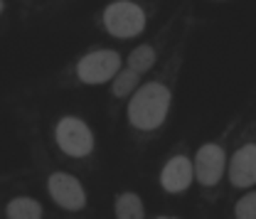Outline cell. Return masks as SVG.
Masks as SVG:
<instances>
[{"label":"cell","mask_w":256,"mask_h":219,"mask_svg":"<svg viewBox=\"0 0 256 219\" xmlns=\"http://www.w3.org/2000/svg\"><path fill=\"white\" fill-rule=\"evenodd\" d=\"M192 160H194V180H197L202 188H214V185H220L224 172L229 170L226 153H224L222 146H217V143H204V146H200Z\"/></svg>","instance_id":"cell-5"},{"label":"cell","mask_w":256,"mask_h":219,"mask_svg":"<svg viewBox=\"0 0 256 219\" xmlns=\"http://www.w3.org/2000/svg\"><path fill=\"white\" fill-rule=\"evenodd\" d=\"M5 217L8 219H42L44 210L34 197H12L5 204Z\"/></svg>","instance_id":"cell-9"},{"label":"cell","mask_w":256,"mask_h":219,"mask_svg":"<svg viewBox=\"0 0 256 219\" xmlns=\"http://www.w3.org/2000/svg\"><path fill=\"white\" fill-rule=\"evenodd\" d=\"M54 140L64 156L69 158H89L94 153V133L92 128L76 116H64L54 126Z\"/></svg>","instance_id":"cell-3"},{"label":"cell","mask_w":256,"mask_h":219,"mask_svg":"<svg viewBox=\"0 0 256 219\" xmlns=\"http://www.w3.org/2000/svg\"><path fill=\"white\" fill-rule=\"evenodd\" d=\"M234 219H256V192H246L236 200Z\"/></svg>","instance_id":"cell-13"},{"label":"cell","mask_w":256,"mask_h":219,"mask_svg":"<svg viewBox=\"0 0 256 219\" xmlns=\"http://www.w3.org/2000/svg\"><path fill=\"white\" fill-rule=\"evenodd\" d=\"M138 82H140V74L138 72H133V69H128L124 66L121 72H118V76L111 82V94L116 96V98H126V96H133L140 86H138Z\"/></svg>","instance_id":"cell-11"},{"label":"cell","mask_w":256,"mask_h":219,"mask_svg":"<svg viewBox=\"0 0 256 219\" xmlns=\"http://www.w3.org/2000/svg\"><path fill=\"white\" fill-rule=\"evenodd\" d=\"M229 182L239 190H252L256 185V143L242 146L229 158Z\"/></svg>","instance_id":"cell-8"},{"label":"cell","mask_w":256,"mask_h":219,"mask_svg":"<svg viewBox=\"0 0 256 219\" xmlns=\"http://www.w3.org/2000/svg\"><path fill=\"white\" fill-rule=\"evenodd\" d=\"M114 212H116V219H146L143 200L136 192H121L116 197Z\"/></svg>","instance_id":"cell-10"},{"label":"cell","mask_w":256,"mask_h":219,"mask_svg":"<svg viewBox=\"0 0 256 219\" xmlns=\"http://www.w3.org/2000/svg\"><path fill=\"white\" fill-rule=\"evenodd\" d=\"M104 28L111 37L130 40L146 30V12L133 0H116L104 10Z\"/></svg>","instance_id":"cell-2"},{"label":"cell","mask_w":256,"mask_h":219,"mask_svg":"<svg viewBox=\"0 0 256 219\" xmlns=\"http://www.w3.org/2000/svg\"><path fill=\"white\" fill-rule=\"evenodd\" d=\"M156 60H158V54H156V50H153L150 44H138V47L128 54L126 66L133 69V72H138V74H143V72L153 69Z\"/></svg>","instance_id":"cell-12"},{"label":"cell","mask_w":256,"mask_h":219,"mask_svg":"<svg viewBox=\"0 0 256 219\" xmlns=\"http://www.w3.org/2000/svg\"><path fill=\"white\" fill-rule=\"evenodd\" d=\"M47 192L54 200V204L66 212H82L86 207V190L79 182V178L69 172H52L47 178Z\"/></svg>","instance_id":"cell-6"},{"label":"cell","mask_w":256,"mask_h":219,"mask_svg":"<svg viewBox=\"0 0 256 219\" xmlns=\"http://www.w3.org/2000/svg\"><path fill=\"white\" fill-rule=\"evenodd\" d=\"M194 180V160L188 156H172L160 170V188L168 194L188 192Z\"/></svg>","instance_id":"cell-7"},{"label":"cell","mask_w":256,"mask_h":219,"mask_svg":"<svg viewBox=\"0 0 256 219\" xmlns=\"http://www.w3.org/2000/svg\"><path fill=\"white\" fill-rule=\"evenodd\" d=\"M172 104V94L165 84L148 82L140 84V89L128 98V124L136 130H158L165 124L168 111Z\"/></svg>","instance_id":"cell-1"},{"label":"cell","mask_w":256,"mask_h":219,"mask_svg":"<svg viewBox=\"0 0 256 219\" xmlns=\"http://www.w3.org/2000/svg\"><path fill=\"white\" fill-rule=\"evenodd\" d=\"M121 69L124 66H121V57L116 50H94V52H86L76 62V76L79 82L89 86H98V84L114 82Z\"/></svg>","instance_id":"cell-4"},{"label":"cell","mask_w":256,"mask_h":219,"mask_svg":"<svg viewBox=\"0 0 256 219\" xmlns=\"http://www.w3.org/2000/svg\"><path fill=\"white\" fill-rule=\"evenodd\" d=\"M156 219H178V217H156Z\"/></svg>","instance_id":"cell-14"}]
</instances>
